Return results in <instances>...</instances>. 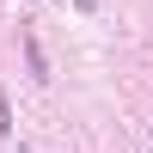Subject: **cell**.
I'll use <instances>...</instances> for the list:
<instances>
[{
  "mask_svg": "<svg viewBox=\"0 0 153 153\" xmlns=\"http://www.w3.org/2000/svg\"><path fill=\"white\" fill-rule=\"evenodd\" d=\"M6 129H12V117H6V98H0V135H6Z\"/></svg>",
  "mask_w": 153,
  "mask_h": 153,
  "instance_id": "obj_1",
  "label": "cell"
}]
</instances>
